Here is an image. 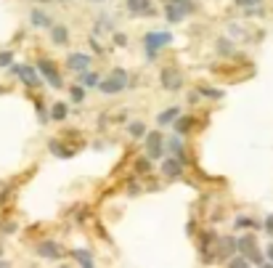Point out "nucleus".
Masks as SVG:
<instances>
[{"mask_svg": "<svg viewBox=\"0 0 273 268\" xmlns=\"http://www.w3.org/2000/svg\"><path fill=\"white\" fill-rule=\"evenodd\" d=\"M149 157H141V160L138 162H135V170H138V173H149Z\"/></svg>", "mask_w": 273, "mask_h": 268, "instance_id": "c85d7f7f", "label": "nucleus"}, {"mask_svg": "<svg viewBox=\"0 0 273 268\" xmlns=\"http://www.w3.org/2000/svg\"><path fill=\"white\" fill-rule=\"evenodd\" d=\"M218 53H220V56H231V53H234L231 40H225V37H223V40H218Z\"/></svg>", "mask_w": 273, "mask_h": 268, "instance_id": "b1692460", "label": "nucleus"}, {"mask_svg": "<svg viewBox=\"0 0 273 268\" xmlns=\"http://www.w3.org/2000/svg\"><path fill=\"white\" fill-rule=\"evenodd\" d=\"M194 128V117H188V114H183V117H175V133L180 136V133H188Z\"/></svg>", "mask_w": 273, "mask_h": 268, "instance_id": "2eb2a0df", "label": "nucleus"}, {"mask_svg": "<svg viewBox=\"0 0 273 268\" xmlns=\"http://www.w3.org/2000/svg\"><path fill=\"white\" fill-rule=\"evenodd\" d=\"M114 43H117V45H125V43H128V37H125L122 32H117V35H114Z\"/></svg>", "mask_w": 273, "mask_h": 268, "instance_id": "f704fd0d", "label": "nucleus"}, {"mask_svg": "<svg viewBox=\"0 0 273 268\" xmlns=\"http://www.w3.org/2000/svg\"><path fill=\"white\" fill-rule=\"evenodd\" d=\"M236 250L244 252L247 263H263V255L257 252V244H255V236H244L241 242H236Z\"/></svg>", "mask_w": 273, "mask_h": 268, "instance_id": "39448f33", "label": "nucleus"}, {"mask_svg": "<svg viewBox=\"0 0 273 268\" xmlns=\"http://www.w3.org/2000/svg\"><path fill=\"white\" fill-rule=\"evenodd\" d=\"M199 96H207V99H223V90H218V88H207V85H202V88H199Z\"/></svg>", "mask_w": 273, "mask_h": 268, "instance_id": "5701e85b", "label": "nucleus"}, {"mask_svg": "<svg viewBox=\"0 0 273 268\" xmlns=\"http://www.w3.org/2000/svg\"><path fill=\"white\" fill-rule=\"evenodd\" d=\"M167 43H173V35L170 32H149L143 35V45H146V59L149 61H154L159 48H164Z\"/></svg>", "mask_w": 273, "mask_h": 268, "instance_id": "f257e3e1", "label": "nucleus"}, {"mask_svg": "<svg viewBox=\"0 0 273 268\" xmlns=\"http://www.w3.org/2000/svg\"><path fill=\"white\" fill-rule=\"evenodd\" d=\"M236 228H241V231H252V228H257V223H255L252 218H244V215H241V218H236Z\"/></svg>", "mask_w": 273, "mask_h": 268, "instance_id": "4be33fe9", "label": "nucleus"}, {"mask_svg": "<svg viewBox=\"0 0 273 268\" xmlns=\"http://www.w3.org/2000/svg\"><path fill=\"white\" fill-rule=\"evenodd\" d=\"M231 265H247V258H228Z\"/></svg>", "mask_w": 273, "mask_h": 268, "instance_id": "473e14b6", "label": "nucleus"}, {"mask_svg": "<svg viewBox=\"0 0 273 268\" xmlns=\"http://www.w3.org/2000/svg\"><path fill=\"white\" fill-rule=\"evenodd\" d=\"M265 255H268V263L273 265V244H268V250H265Z\"/></svg>", "mask_w": 273, "mask_h": 268, "instance_id": "c9c22d12", "label": "nucleus"}, {"mask_svg": "<svg viewBox=\"0 0 273 268\" xmlns=\"http://www.w3.org/2000/svg\"><path fill=\"white\" fill-rule=\"evenodd\" d=\"M51 40H53L56 45H67V40H69V29L61 27V24L51 27Z\"/></svg>", "mask_w": 273, "mask_h": 268, "instance_id": "4468645a", "label": "nucleus"}, {"mask_svg": "<svg viewBox=\"0 0 273 268\" xmlns=\"http://www.w3.org/2000/svg\"><path fill=\"white\" fill-rule=\"evenodd\" d=\"M130 136H133V138H143V136H146V125H143V122H133V125H130Z\"/></svg>", "mask_w": 273, "mask_h": 268, "instance_id": "a878e982", "label": "nucleus"}, {"mask_svg": "<svg viewBox=\"0 0 273 268\" xmlns=\"http://www.w3.org/2000/svg\"><path fill=\"white\" fill-rule=\"evenodd\" d=\"M72 255H74V260H77L80 265H85V268H93V255H90L88 250H74Z\"/></svg>", "mask_w": 273, "mask_h": 268, "instance_id": "a211bd4d", "label": "nucleus"}, {"mask_svg": "<svg viewBox=\"0 0 273 268\" xmlns=\"http://www.w3.org/2000/svg\"><path fill=\"white\" fill-rule=\"evenodd\" d=\"M178 114H180V109H178V106H170V109H164V112H159L157 122H159V125H167V122H173Z\"/></svg>", "mask_w": 273, "mask_h": 268, "instance_id": "6ab92c4d", "label": "nucleus"}, {"mask_svg": "<svg viewBox=\"0 0 273 268\" xmlns=\"http://www.w3.org/2000/svg\"><path fill=\"white\" fill-rule=\"evenodd\" d=\"M90 48H93V51H96L98 56H103V45H101V43H98L96 37H90Z\"/></svg>", "mask_w": 273, "mask_h": 268, "instance_id": "c756f323", "label": "nucleus"}, {"mask_svg": "<svg viewBox=\"0 0 273 268\" xmlns=\"http://www.w3.org/2000/svg\"><path fill=\"white\" fill-rule=\"evenodd\" d=\"M37 69H40V74L45 77V80H48V85H53V88H61V85H64L61 77H58V69H56L53 61L40 59V61H37Z\"/></svg>", "mask_w": 273, "mask_h": 268, "instance_id": "20e7f679", "label": "nucleus"}, {"mask_svg": "<svg viewBox=\"0 0 273 268\" xmlns=\"http://www.w3.org/2000/svg\"><path fill=\"white\" fill-rule=\"evenodd\" d=\"M265 231L273 236V215H268V218H265Z\"/></svg>", "mask_w": 273, "mask_h": 268, "instance_id": "72a5a7b5", "label": "nucleus"}, {"mask_svg": "<svg viewBox=\"0 0 273 268\" xmlns=\"http://www.w3.org/2000/svg\"><path fill=\"white\" fill-rule=\"evenodd\" d=\"M241 8H249V6H260V0H236Z\"/></svg>", "mask_w": 273, "mask_h": 268, "instance_id": "7c9ffc66", "label": "nucleus"}, {"mask_svg": "<svg viewBox=\"0 0 273 268\" xmlns=\"http://www.w3.org/2000/svg\"><path fill=\"white\" fill-rule=\"evenodd\" d=\"M199 99H202L199 90H191V93H188V104H199Z\"/></svg>", "mask_w": 273, "mask_h": 268, "instance_id": "2f4dec72", "label": "nucleus"}, {"mask_svg": "<svg viewBox=\"0 0 273 268\" xmlns=\"http://www.w3.org/2000/svg\"><path fill=\"white\" fill-rule=\"evenodd\" d=\"M236 252V239H231V236H225V239H220V255L228 260L231 255Z\"/></svg>", "mask_w": 273, "mask_h": 268, "instance_id": "f3484780", "label": "nucleus"}, {"mask_svg": "<svg viewBox=\"0 0 273 268\" xmlns=\"http://www.w3.org/2000/svg\"><path fill=\"white\" fill-rule=\"evenodd\" d=\"M183 165H186V162H180L178 157H170V160L162 162V173H164L167 178H178L180 173H183Z\"/></svg>", "mask_w": 273, "mask_h": 268, "instance_id": "9d476101", "label": "nucleus"}, {"mask_svg": "<svg viewBox=\"0 0 273 268\" xmlns=\"http://www.w3.org/2000/svg\"><path fill=\"white\" fill-rule=\"evenodd\" d=\"M128 85V72L125 69H114L109 77H106V80H101L96 88L101 90V93H119Z\"/></svg>", "mask_w": 273, "mask_h": 268, "instance_id": "7ed1b4c3", "label": "nucleus"}, {"mask_svg": "<svg viewBox=\"0 0 273 268\" xmlns=\"http://www.w3.org/2000/svg\"><path fill=\"white\" fill-rule=\"evenodd\" d=\"M167 149L178 157L180 162H186V151H183V144H180V138L175 136V138H167Z\"/></svg>", "mask_w": 273, "mask_h": 268, "instance_id": "dca6fc26", "label": "nucleus"}, {"mask_svg": "<svg viewBox=\"0 0 273 268\" xmlns=\"http://www.w3.org/2000/svg\"><path fill=\"white\" fill-rule=\"evenodd\" d=\"M48 149H51L56 157H64V160H67V157H72V151L61 146V141H51V144H48Z\"/></svg>", "mask_w": 273, "mask_h": 268, "instance_id": "412c9836", "label": "nucleus"}, {"mask_svg": "<svg viewBox=\"0 0 273 268\" xmlns=\"http://www.w3.org/2000/svg\"><path fill=\"white\" fill-rule=\"evenodd\" d=\"M72 99H74V101H82V99H85V88H82V85H74V88H72Z\"/></svg>", "mask_w": 273, "mask_h": 268, "instance_id": "cd10ccee", "label": "nucleus"}, {"mask_svg": "<svg viewBox=\"0 0 273 268\" xmlns=\"http://www.w3.org/2000/svg\"><path fill=\"white\" fill-rule=\"evenodd\" d=\"M162 141L164 138L159 133H146V154H149V160H162V151H164Z\"/></svg>", "mask_w": 273, "mask_h": 268, "instance_id": "423d86ee", "label": "nucleus"}, {"mask_svg": "<svg viewBox=\"0 0 273 268\" xmlns=\"http://www.w3.org/2000/svg\"><path fill=\"white\" fill-rule=\"evenodd\" d=\"M37 255L40 258H48V260H56V258H61V247H58L56 242H43L37 247Z\"/></svg>", "mask_w": 273, "mask_h": 268, "instance_id": "f8f14e48", "label": "nucleus"}, {"mask_svg": "<svg viewBox=\"0 0 273 268\" xmlns=\"http://www.w3.org/2000/svg\"><path fill=\"white\" fill-rule=\"evenodd\" d=\"M191 11H194V0H170V3H164V16L173 24L183 22Z\"/></svg>", "mask_w": 273, "mask_h": 268, "instance_id": "f03ea898", "label": "nucleus"}, {"mask_svg": "<svg viewBox=\"0 0 273 268\" xmlns=\"http://www.w3.org/2000/svg\"><path fill=\"white\" fill-rule=\"evenodd\" d=\"M8 69H11V74H19L27 85H37V83H40V80H37L35 67H27V64H24V67H22V64H11Z\"/></svg>", "mask_w": 273, "mask_h": 268, "instance_id": "6e6552de", "label": "nucleus"}, {"mask_svg": "<svg viewBox=\"0 0 273 268\" xmlns=\"http://www.w3.org/2000/svg\"><path fill=\"white\" fill-rule=\"evenodd\" d=\"M80 83L85 85V88H96L98 85V74H93V72H80Z\"/></svg>", "mask_w": 273, "mask_h": 268, "instance_id": "aec40b11", "label": "nucleus"}, {"mask_svg": "<svg viewBox=\"0 0 273 268\" xmlns=\"http://www.w3.org/2000/svg\"><path fill=\"white\" fill-rule=\"evenodd\" d=\"M164 3H170V0H164Z\"/></svg>", "mask_w": 273, "mask_h": 268, "instance_id": "e433bc0d", "label": "nucleus"}, {"mask_svg": "<svg viewBox=\"0 0 273 268\" xmlns=\"http://www.w3.org/2000/svg\"><path fill=\"white\" fill-rule=\"evenodd\" d=\"M51 117H53V120H67V106H64V104H53Z\"/></svg>", "mask_w": 273, "mask_h": 268, "instance_id": "393cba45", "label": "nucleus"}, {"mask_svg": "<svg viewBox=\"0 0 273 268\" xmlns=\"http://www.w3.org/2000/svg\"><path fill=\"white\" fill-rule=\"evenodd\" d=\"M11 64H13V53L3 51V53H0V67H11Z\"/></svg>", "mask_w": 273, "mask_h": 268, "instance_id": "bb28decb", "label": "nucleus"}, {"mask_svg": "<svg viewBox=\"0 0 273 268\" xmlns=\"http://www.w3.org/2000/svg\"><path fill=\"white\" fill-rule=\"evenodd\" d=\"M159 80H162V88H164V90H178L180 85H183V77H180V74H178V69H173V67L162 69Z\"/></svg>", "mask_w": 273, "mask_h": 268, "instance_id": "0eeeda50", "label": "nucleus"}, {"mask_svg": "<svg viewBox=\"0 0 273 268\" xmlns=\"http://www.w3.org/2000/svg\"><path fill=\"white\" fill-rule=\"evenodd\" d=\"M43 3H45V0H43Z\"/></svg>", "mask_w": 273, "mask_h": 268, "instance_id": "4c0bfd02", "label": "nucleus"}, {"mask_svg": "<svg viewBox=\"0 0 273 268\" xmlns=\"http://www.w3.org/2000/svg\"><path fill=\"white\" fill-rule=\"evenodd\" d=\"M128 11L135 13V16H154L151 0H128Z\"/></svg>", "mask_w": 273, "mask_h": 268, "instance_id": "1a4fd4ad", "label": "nucleus"}, {"mask_svg": "<svg viewBox=\"0 0 273 268\" xmlns=\"http://www.w3.org/2000/svg\"><path fill=\"white\" fill-rule=\"evenodd\" d=\"M67 67H69L72 72H85V69L90 67V56H85V53H72V56L67 59Z\"/></svg>", "mask_w": 273, "mask_h": 268, "instance_id": "9b49d317", "label": "nucleus"}, {"mask_svg": "<svg viewBox=\"0 0 273 268\" xmlns=\"http://www.w3.org/2000/svg\"><path fill=\"white\" fill-rule=\"evenodd\" d=\"M29 22H32V27L43 29V27H51V16L45 13L43 8H35L32 13H29Z\"/></svg>", "mask_w": 273, "mask_h": 268, "instance_id": "ddd939ff", "label": "nucleus"}]
</instances>
